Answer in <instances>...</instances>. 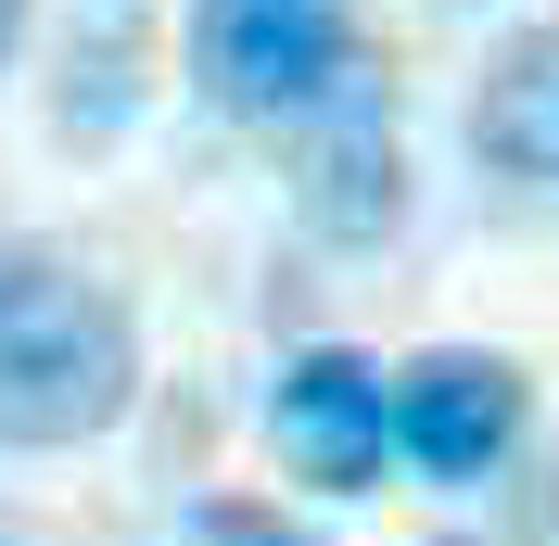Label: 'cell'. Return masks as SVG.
Listing matches in <instances>:
<instances>
[{"mask_svg": "<svg viewBox=\"0 0 559 546\" xmlns=\"http://www.w3.org/2000/svg\"><path fill=\"white\" fill-rule=\"evenodd\" d=\"M0 546H13V534H0Z\"/></svg>", "mask_w": 559, "mask_h": 546, "instance_id": "30bf717a", "label": "cell"}, {"mask_svg": "<svg viewBox=\"0 0 559 546\" xmlns=\"http://www.w3.org/2000/svg\"><path fill=\"white\" fill-rule=\"evenodd\" d=\"M382 419H394V471L419 483H484L534 419L522 356L496 343H419L407 369H382Z\"/></svg>", "mask_w": 559, "mask_h": 546, "instance_id": "277c9868", "label": "cell"}, {"mask_svg": "<svg viewBox=\"0 0 559 546\" xmlns=\"http://www.w3.org/2000/svg\"><path fill=\"white\" fill-rule=\"evenodd\" d=\"M140 407V318L76 254L0 241V458L103 444Z\"/></svg>", "mask_w": 559, "mask_h": 546, "instance_id": "6da1fadb", "label": "cell"}, {"mask_svg": "<svg viewBox=\"0 0 559 546\" xmlns=\"http://www.w3.org/2000/svg\"><path fill=\"white\" fill-rule=\"evenodd\" d=\"M471 153L522 191H559V26H522L471 76Z\"/></svg>", "mask_w": 559, "mask_h": 546, "instance_id": "8992f818", "label": "cell"}, {"mask_svg": "<svg viewBox=\"0 0 559 546\" xmlns=\"http://www.w3.org/2000/svg\"><path fill=\"white\" fill-rule=\"evenodd\" d=\"M356 76V0H191V90L242 128H293Z\"/></svg>", "mask_w": 559, "mask_h": 546, "instance_id": "7a4b0ae2", "label": "cell"}, {"mask_svg": "<svg viewBox=\"0 0 559 546\" xmlns=\"http://www.w3.org/2000/svg\"><path fill=\"white\" fill-rule=\"evenodd\" d=\"M293 216L331 254H382L407 229V128H394V90L369 64L293 115Z\"/></svg>", "mask_w": 559, "mask_h": 546, "instance_id": "3957f363", "label": "cell"}, {"mask_svg": "<svg viewBox=\"0 0 559 546\" xmlns=\"http://www.w3.org/2000/svg\"><path fill=\"white\" fill-rule=\"evenodd\" d=\"M13 38H26V0H0V76H13Z\"/></svg>", "mask_w": 559, "mask_h": 546, "instance_id": "ba28073f", "label": "cell"}, {"mask_svg": "<svg viewBox=\"0 0 559 546\" xmlns=\"http://www.w3.org/2000/svg\"><path fill=\"white\" fill-rule=\"evenodd\" d=\"M191 546H331L318 521H293L280 496H191V521H178Z\"/></svg>", "mask_w": 559, "mask_h": 546, "instance_id": "52a82bcc", "label": "cell"}, {"mask_svg": "<svg viewBox=\"0 0 559 546\" xmlns=\"http://www.w3.org/2000/svg\"><path fill=\"white\" fill-rule=\"evenodd\" d=\"M432 546H484V534H432Z\"/></svg>", "mask_w": 559, "mask_h": 546, "instance_id": "9c48e42d", "label": "cell"}, {"mask_svg": "<svg viewBox=\"0 0 559 546\" xmlns=\"http://www.w3.org/2000/svg\"><path fill=\"white\" fill-rule=\"evenodd\" d=\"M267 444L306 496H382V471H394L382 356L369 343H293L267 381Z\"/></svg>", "mask_w": 559, "mask_h": 546, "instance_id": "5b68a950", "label": "cell"}]
</instances>
